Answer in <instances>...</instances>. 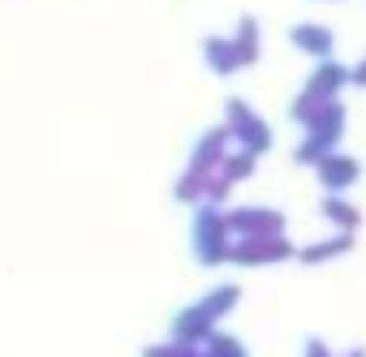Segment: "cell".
Listing matches in <instances>:
<instances>
[{"label": "cell", "instance_id": "obj_5", "mask_svg": "<svg viewBox=\"0 0 366 357\" xmlns=\"http://www.w3.org/2000/svg\"><path fill=\"white\" fill-rule=\"evenodd\" d=\"M233 237H276L285 233V216L276 207H229L224 211Z\"/></svg>", "mask_w": 366, "mask_h": 357}, {"label": "cell", "instance_id": "obj_3", "mask_svg": "<svg viewBox=\"0 0 366 357\" xmlns=\"http://www.w3.org/2000/svg\"><path fill=\"white\" fill-rule=\"evenodd\" d=\"M224 125H229V134L237 138V146L242 151H250V155H263V151H272V129L263 125V116L246 104V99H229L224 104Z\"/></svg>", "mask_w": 366, "mask_h": 357}, {"label": "cell", "instance_id": "obj_12", "mask_svg": "<svg viewBox=\"0 0 366 357\" xmlns=\"http://www.w3.org/2000/svg\"><path fill=\"white\" fill-rule=\"evenodd\" d=\"M349 250H353V233H332V237H323V241H310V246H302V250H297V258H302L306 267H315V263L345 258Z\"/></svg>", "mask_w": 366, "mask_h": 357}, {"label": "cell", "instance_id": "obj_21", "mask_svg": "<svg viewBox=\"0 0 366 357\" xmlns=\"http://www.w3.org/2000/svg\"><path fill=\"white\" fill-rule=\"evenodd\" d=\"M306 357H332V348L323 340H306Z\"/></svg>", "mask_w": 366, "mask_h": 357}, {"label": "cell", "instance_id": "obj_9", "mask_svg": "<svg viewBox=\"0 0 366 357\" xmlns=\"http://www.w3.org/2000/svg\"><path fill=\"white\" fill-rule=\"evenodd\" d=\"M289 44H293L297 52L315 56V61H327V56L336 52V35H332L327 26H315V22H302V26H293V31H289Z\"/></svg>", "mask_w": 366, "mask_h": 357}, {"label": "cell", "instance_id": "obj_19", "mask_svg": "<svg viewBox=\"0 0 366 357\" xmlns=\"http://www.w3.org/2000/svg\"><path fill=\"white\" fill-rule=\"evenodd\" d=\"M142 357H207L203 344H181V340H168V344H147Z\"/></svg>", "mask_w": 366, "mask_h": 357}, {"label": "cell", "instance_id": "obj_11", "mask_svg": "<svg viewBox=\"0 0 366 357\" xmlns=\"http://www.w3.org/2000/svg\"><path fill=\"white\" fill-rule=\"evenodd\" d=\"M203 61H207V69L220 74V78H229V74L242 69V56H237V48H233L229 35H207V39H203Z\"/></svg>", "mask_w": 366, "mask_h": 357}, {"label": "cell", "instance_id": "obj_17", "mask_svg": "<svg viewBox=\"0 0 366 357\" xmlns=\"http://www.w3.org/2000/svg\"><path fill=\"white\" fill-rule=\"evenodd\" d=\"M203 353H207V357H250L246 344H242L237 336H229V331H212V340L203 344Z\"/></svg>", "mask_w": 366, "mask_h": 357}, {"label": "cell", "instance_id": "obj_22", "mask_svg": "<svg viewBox=\"0 0 366 357\" xmlns=\"http://www.w3.org/2000/svg\"><path fill=\"white\" fill-rule=\"evenodd\" d=\"M349 86H366V56H362V65L349 69Z\"/></svg>", "mask_w": 366, "mask_h": 357}, {"label": "cell", "instance_id": "obj_16", "mask_svg": "<svg viewBox=\"0 0 366 357\" xmlns=\"http://www.w3.org/2000/svg\"><path fill=\"white\" fill-rule=\"evenodd\" d=\"M207 181H212V172H194V168H186L181 172V181H177V203H203L207 198Z\"/></svg>", "mask_w": 366, "mask_h": 357}, {"label": "cell", "instance_id": "obj_23", "mask_svg": "<svg viewBox=\"0 0 366 357\" xmlns=\"http://www.w3.org/2000/svg\"><path fill=\"white\" fill-rule=\"evenodd\" d=\"M345 357H366V348H349V353H345Z\"/></svg>", "mask_w": 366, "mask_h": 357}, {"label": "cell", "instance_id": "obj_6", "mask_svg": "<svg viewBox=\"0 0 366 357\" xmlns=\"http://www.w3.org/2000/svg\"><path fill=\"white\" fill-rule=\"evenodd\" d=\"M315 176H319V186L327 194H345V190H353V181L362 176V164L353 155H345V151H332V155H323L315 164Z\"/></svg>", "mask_w": 366, "mask_h": 357}, {"label": "cell", "instance_id": "obj_15", "mask_svg": "<svg viewBox=\"0 0 366 357\" xmlns=\"http://www.w3.org/2000/svg\"><path fill=\"white\" fill-rule=\"evenodd\" d=\"M254 164H259V155H250V151H242V146H237L233 155H224V159H220V168H216V172L224 176L229 186H237V181H246V176L254 172Z\"/></svg>", "mask_w": 366, "mask_h": 357}, {"label": "cell", "instance_id": "obj_14", "mask_svg": "<svg viewBox=\"0 0 366 357\" xmlns=\"http://www.w3.org/2000/svg\"><path fill=\"white\" fill-rule=\"evenodd\" d=\"M229 39H233V48H237L242 65H254V61H259L263 39H259V22H254V18H242V22H237V31H233Z\"/></svg>", "mask_w": 366, "mask_h": 357}, {"label": "cell", "instance_id": "obj_10", "mask_svg": "<svg viewBox=\"0 0 366 357\" xmlns=\"http://www.w3.org/2000/svg\"><path fill=\"white\" fill-rule=\"evenodd\" d=\"M345 86H349V65H340L336 56L319 61V69H315V74H310V82H306V91H310L315 99H336Z\"/></svg>", "mask_w": 366, "mask_h": 357}, {"label": "cell", "instance_id": "obj_18", "mask_svg": "<svg viewBox=\"0 0 366 357\" xmlns=\"http://www.w3.org/2000/svg\"><path fill=\"white\" fill-rule=\"evenodd\" d=\"M323 104H327V99H315L310 91H302V95H297V99L289 104V116H293V121H297V125L306 129V125H310V121H315V116L323 112Z\"/></svg>", "mask_w": 366, "mask_h": 357}, {"label": "cell", "instance_id": "obj_13", "mask_svg": "<svg viewBox=\"0 0 366 357\" xmlns=\"http://www.w3.org/2000/svg\"><path fill=\"white\" fill-rule=\"evenodd\" d=\"M319 216H323L336 233H353V228L362 224V211H357L345 194H327V198L319 203Z\"/></svg>", "mask_w": 366, "mask_h": 357}, {"label": "cell", "instance_id": "obj_2", "mask_svg": "<svg viewBox=\"0 0 366 357\" xmlns=\"http://www.w3.org/2000/svg\"><path fill=\"white\" fill-rule=\"evenodd\" d=\"M340 134H345V108H340V99H327V104H323V112L306 125V138L297 142L293 159H297V164H319L323 155H332V151H336Z\"/></svg>", "mask_w": 366, "mask_h": 357}, {"label": "cell", "instance_id": "obj_4", "mask_svg": "<svg viewBox=\"0 0 366 357\" xmlns=\"http://www.w3.org/2000/svg\"><path fill=\"white\" fill-rule=\"evenodd\" d=\"M285 258H297V250L285 241V233H276V237H233V246H229V263H237V267L285 263Z\"/></svg>", "mask_w": 366, "mask_h": 357}, {"label": "cell", "instance_id": "obj_7", "mask_svg": "<svg viewBox=\"0 0 366 357\" xmlns=\"http://www.w3.org/2000/svg\"><path fill=\"white\" fill-rule=\"evenodd\" d=\"M212 331H216V318H212V310L203 301L199 306H186V310L172 318V340H181V344H207Z\"/></svg>", "mask_w": 366, "mask_h": 357}, {"label": "cell", "instance_id": "obj_1", "mask_svg": "<svg viewBox=\"0 0 366 357\" xmlns=\"http://www.w3.org/2000/svg\"><path fill=\"white\" fill-rule=\"evenodd\" d=\"M190 246H194V258H199L203 267H220V263H229L233 228H229V220H224L220 207H212V203H199V207H194Z\"/></svg>", "mask_w": 366, "mask_h": 357}, {"label": "cell", "instance_id": "obj_20", "mask_svg": "<svg viewBox=\"0 0 366 357\" xmlns=\"http://www.w3.org/2000/svg\"><path fill=\"white\" fill-rule=\"evenodd\" d=\"M229 190H233V186L224 181V176H220V172H212V181H207V198H203V203H212V207H220V203L229 198Z\"/></svg>", "mask_w": 366, "mask_h": 357}, {"label": "cell", "instance_id": "obj_8", "mask_svg": "<svg viewBox=\"0 0 366 357\" xmlns=\"http://www.w3.org/2000/svg\"><path fill=\"white\" fill-rule=\"evenodd\" d=\"M229 142H233L229 125L207 129V134L194 142V151H190V168H194V172H216V168H220V159L229 155Z\"/></svg>", "mask_w": 366, "mask_h": 357}]
</instances>
